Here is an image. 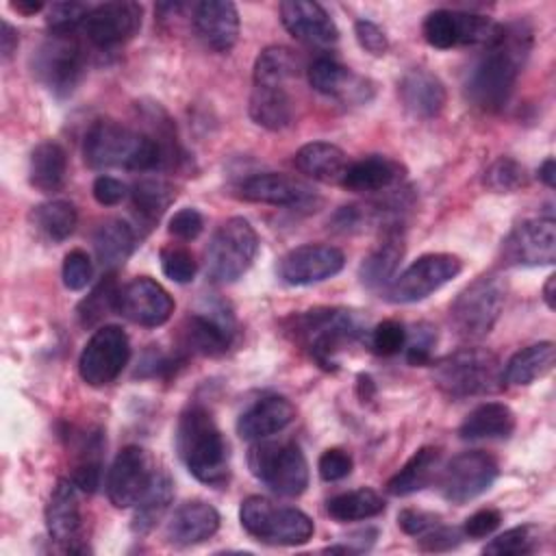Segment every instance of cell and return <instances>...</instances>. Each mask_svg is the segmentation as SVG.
I'll return each instance as SVG.
<instances>
[{
  "label": "cell",
  "instance_id": "1",
  "mask_svg": "<svg viewBox=\"0 0 556 556\" xmlns=\"http://www.w3.org/2000/svg\"><path fill=\"white\" fill-rule=\"evenodd\" d=\"M532 26L526 20H513L497 26L493 39L482 46V54L469 70L465 91L473 106L484 113L504 109L515 91L517 78L532 50Z\"/></svg>",
  "mask_w": 556,
  "mask_h": 556
},
{
  "label": "cell",
  "instance_id": "2",
  "mask_svg": "<svg viewBox=\"0 0 556 556\" xmlns=\"http://www.w3.org/2000/svg\"><path fill=\"white\" fill-rule=\"evenodd\" d=\"M176 450L187 471L202 484L224 486L230 478V452L213 413L189 404L176 426Z\"/></svg>",
  "mask_w": 556,
  "mask_h": 556
},
{
  "label": "cell",
  "instance_id": "3",
  "mask_svg": "<svg viewBox=\"0 0 556 556\" xmlns=\"http://www.w3.org/2000/svg\"><path fill=\"white\" fill-rule=\"evenodd\" d=\"M83 159L93 169H163L159 146L150 135L115 119H96L83 139Z\"/></svg>",
  "mask_w": 556,
  "mask_h": 556
},
{
  "label": "cell",
  "instance_id": "4",
  "mask_svg": "<svg viewBox=\"0 0 556 556\" xmlns=\"http://www.w3.org/2000/svg\"><path fill=\"white\" fill-rule=\"evenodd\" d=\"M289 334L319 367L337 369L339 354L365 334V326L356 311L319 306L291 317Z\"/></svg>",
  "mask_w": 556,
  "mask_h": 556
},
{
  "label": "cell",
  "instance_id": "5",
  "mask_svg": "<svg viewBox=\"0 0 556 556\" xmlns=\"http://www.w3.org/2000/svg\"><path fill=\"white\" fill-rule=\"evenodd\" d=\"M434 384L450 397H473L497 391L502 365L497 356L482 348H463L434 363Z\"/></svg>",
  "mask_w": 556,
  "mask_h": 556
},
{
  "label": "cell",
  "instance_id": "6",
  "mask_svg": "<svg viewBox=\"0 0 556 556\" xmlns=\"http://www.w3.org/2000/svg\"><path fill=\"white\" fill-rule=\"evenodd\" d=\"M243 530L267 545H304L315 532L313 519L293 506H280L263 495H250L239 506Z\"/></svg>",
  "mask_w": 556,
  "mask_h": 556
},
{
  "label": "cell",
  "instance_id": "7",
  "mask_svg": "<svg viewBox=\"0 0 556 556\" xmlns=\"http://www.w3.org/2000/svg\"><path fill=\"white\" fill-rule=\"evenodd\" d=\"M252 476L282 497H298L308 486V463L293 441H256L248 452Z\"/></svg>",
  "mask_w": 556,
  "mask_h": 556
},
{
  "label": "cell",
  "instance_id": "8",
  "mask_svg": "<svg viewBox=\"0 0 556 556\" xmlns=\"http://www.w3.org/2000/svg\"><path fill=\"white\" fill-rule=\"evenodd\" d=\"M506 302V285L497 274L471 280L450 306V324L460 339L478 341L497 324Z\"/></svg>",
  "mask_w": 556,
  "mask_h": 556
},
{
  "label": "cell",
  "instance_id": "9",
  "mask_svg": "<svg viewBox=\"0 0 556 556\" xmlns=\"http://www.w3.org/2000/svg\"><path fill=\"white\" fill-rule=\"evenodd\" d=\"M87 54L74 33H50L33 54L35 78L54 96H70L83 78Z\"/></svg>",
  "mask_w": 556,
  "mask_h": 556
},
{
  "label": "cell",
  "instance_id": "10",
  "mask_svg": "<svg viewBox=\"0 0 556 556\" xmlns=\"http://www.w3.org/2000/svg\"><path fill=\"white\" fill-rule=\"evenodd\" d=\"M258 235L245 217L226 219L206 248V274L215 282L239 280L254 263Z\"/></svg>",
  "mask_w": 556,
  "mask_h": 556
},
{
  "label": "cell",
  "instance_id": "11",
  "mask_svg": "<svg viewBox=\"0 0 556 556\" xmlns=\"http://www.w3.org/2000/svg\"><path fill=\"white\" fill-rule=\"evenodd\" d=\"M460 269H463V263L454 254H447V252L424 254L389 282L387 300L393 304L419 302L432 295L434 291H439L452 278H456Z\"/></svg>",
  "mask_w": 556,
  "mask_h": 556
},
{
  "label": "cell",
  "instance_id": "12",
  "mask_svg": "<svg viewBox=\"0 0 556 556\" xmlns=\"http://www.w3.org/2000/svg\"><path fill=\"white\" fill-rule=\"evenodd\" d=\"M130 358L128 334L119 326H100L78 356V374L89 387L111 384Z\"/></svg>",
  "mask_w": 556,
  "mask_h": 556
},
{
  "label": "cell",
  "instance_id": "13",
  "mask_svg": "<svg viewBox=\"0 0 556 556\" xmlns=\"http://www.w3.org/2000/svg\"><path fill=\"white\" fill-rule=\"evenodd\" d=\"M497 473V460L489 452H460L441 471L439 489L447 502L463 506L482 495L495 482Z\"/></svg>",
  "mask_w": 556,
  "mask_h": 556
},
{
  "label": "cell",
  "instance_id": "14",
  "mask_svg": "<svg viewBox=\"0 0 556 556\" xmlns=\"http://www.w3.org/2000/svg\"><path fill=\"white\" fill-rule=\"evenodd\" d=\"M143 9L137 2H102L89 9L83 22V35L91 46L109 50L132 39L141 28Z\"/></svg>",
  "mask_w": 556,
  "mask_h": 556
},
{
  "label": "cell",
  "instance_id": "15",
  "mask_svg": "<svg viewBox=\"0 0 556 556\" xmlns=\"http://www.w3.org/2000/svg\"><path fill=\"white\" fill-rule=\"evenodd\" d=\"M237 321L230 306L222 300H204L202 308L191 313L185 324L187 345L204 356L226 354L232 345Z\"/></svg>",
  "mask_w": 556,
  "mask_h": 556
},
{
  "label": "cell",
  "instance_id": "16",
  "mask_svg": "<svg viewBox=\"0 0 556 556\" xmlns=\"http://www.w3.org/2000/svg\"><path fill=\"white\" fill-rule=\"evenodd\" d=\"M506 265L539 267L556 261V226L552 217H536L517 224L502 243Z\"/></svg>",
  "mask_w": 556,
  "mask_h": 556
},
{
  "label": "cell",
  "instance_id": "17",
  "mask_svg": "<svg viewBox=\"0 0 556 556\" xmlns=\"http://www.w3.org/2000/svg\"><path fill=\"white\" fill-rule=\"evenodd\" d=\"M237 195L245 202L285 208H308L319 202L306 182L280 172H258L243 178L237 187Z\"/></svg>",
  "mask_w": 556,
  "mask_h": 556
},
{
  "label": "cell",
  "instance_id": "18",
  "mask_svg": "<svg viewBox=\"0 0 556 556\" xmlns=\"http://www.w3.org/2000/svg\"><path fill=\"white\" fill-rule=\"evenodd\" d=\"M345 265V256L339 248L326 243H304L289 250L280 263L278 274L287 285L306 287L337 276Z\"/></svg>",
  "mask_w": 556,
  "mask_h": 556
},
{
  "label": "cell",
  "instance_id": "19",
  "mask_svg": "<svg viewBox=\"0 0 556 556\" xmlns=\"http://www.w3.org/2000/svg\"><path fill=\"white\" fill-rule=\"evenodd\" d=\"M117 313L132 324L156 328L172 317L174 300L163 285L148 276H139L119 287Z\"/></svg>",
  "mask_w": 556,
  "mask_h": 556
},
{
  "label": "cell",
  "instance_id": "20",
  "mask_svg": "<svg viewBox=\"0 0 556 556\" xmlns=\"http://www.w3.org/2000/svg\"><path fill=\"white\" fill-rule=\"evenodd\" d=\"M154 469L143 447L126 445L117 452L106 473V495L115 508H130L146 493Z\"/></svg>",
  "mask_w": 556,
  "mask_h": 556
},
{
  "label": "cell",
  "instance_id": "21",
  "mask_svg": "<svg viewBox=\"0 0 556 556\" xmlns=\"http://www.w3.org/2000/svg\"><path fill=\"white\" fill-rule=\"evenodd\" d=\"M78 486L70 480H59L46 504V528L54 543L65 552H85L78 545L83 534V513L78 502Z\"/></svg>",
  "mask_w": 556,
  "mask_h": 556
},
{
  "label": "cell",
  "instance_id": "22",
  "mask_svg": "<svg viewBox=\"0 0 556 556\" xmlns=\"http://www.w3.org/2000/svg\"><path fill=\"white\" fill-rule=\"evenodd\" d=\"M280 22L291 37L308 46H332L339 39V28L319 2L285 0L278 7Z\"/></svg>",
  "mask_w": 556,
  "mask_h": 556
},
{
  "label": "cell",
  "instance_id": "23",
  "mask_svg": "<svg viewBox=\"0 0 556 556\" xmlns=\"http://www.w3.org/2000/svg\"><path fill=\"white\" fill-rule=\"evenodd\" d=\"M193 30L213 52H228L239 39V11L230 0H202L193 7Z\"/></svg>",
  "mask_w": 556,
  "mask_h": 556
},
{
  "label": "cell",
  "instance_id": "24",
  "mask_svg": "<svg viewBox=\"0 0 556 556\" xmlns=\"http://www.w3.org/2000/svg\"><path fill=\"white\" fill-rule=\"evenodd\" d=\"M306 76L315 91L339 98L343 102H367L374 96V85L367 78L354 74L350 67L328 56L315 59L308 65Z\"/></svg>",
  "mask_w": 556,
  "mask_h": 556
},
{
  "label": "cell",
  "instance_id": "25",
  "mask_svg": "<svg viewBox=\"0 0 556 556\" xmlns=\"http://www.w3.org/2000/svg\"><path fill=\"white\" fill-rule=\"evenodd\" d=\"M295 419V408L285 395H263L237 419V434L243 441H263L285 430Z\"/></svg>",
  "mask_w": 556,
  "mask_h": 556
},
{
  "label": "cell",
  "instance_id": "26",
  "mask_svg": "<svg viewBox=\"0 0 556 556\" xmlns=\"http://www.w3.org/2000/svg\"><path fill=\"white\" fill-rule=\"evenodd\" d=\"M397 96L402 106L419 119L437 117L447 102V91L441 78L424 67L408 70L402 76L397 85Z\"/></svg>",
  "mask_w": 556,
  "mask_h": 556
},
{
  "label": "cell",
  "instance_id": "27",
  "mask_svg": "<svg viewBox=\"0 0 556 556\" xmlns=\"http://www.w3.org/2000/svg\"><path fill=\"white\" fill-rule=\"evenodd\" d=\"M219 530V513L202 502L191 500L180 504L165 526V539L172 545L189 547L211 539Z\"/></svg>",
  "mask_w": 556,
  "mask_h": 556
},
{
  "label": "cell",
  "instance_id": "28",
  "mask_svg": "<svg viewBox=\"0 0 556 556\" xmlns=\"http://www.w3.org/2000/svg\"><path fill=\"white\" fill-rule=\"evenodd\" d=\"M404 176L406 169L397 161L380 154H369L358 161H350L339 185L354 193H378L400 187Z\"/></svg>",
  "mask_w": 556,
  "mask_h": 556
},
{
  "label": "cell",
  "instance_id": "29",
  "mask_svg": "<svg viewBox=\"0 0 556 556\" xmlns=\"http://www.w3.org/2000/svg\"><path fill=\"white\" fill-rule=\"evenodd\" d=\"M293 165L300 174L313 180L341 182L350 161L339 146L328 141H311L295 152Z\"/></svg>",
  "mask_w": 556,
  "mask_h": 556
},
{
  "label": "cell",
  "instance_id": "30",
  "mask_svg": "<svg viewBox=\"0 0 556 556\" xmlns=\"http://www.w3.org/2000/svg\"><path fill=\"white\" fill-rule=\"evenodd\" d=\"M515 430V413L504 402H484L476 406L460 424L458 437L463 441H493L508 439Z\"/></svg>",
  "mask_w": 556,
  "mask_h": 556
},
{
  "label": "cell",
  "instance_id": "31",
  "mask_svg": "<svg viewBox=\"0 0 556 556\" xmlns=\"http://www.w3.org/2000/svg\"><path fill=\"white\" fill-rule=\"evenodd\" d=\"M402 256H404V243H402L400 230L384 232V239L363 258L358 267L361 282L369 289L389 287V282L395 278Z\"/></svg>",
  "mask_w": 556,
  "mask_h": 556
},
{
  "label": "cell",
  "instance_id": "32",
  "mask_svg": "<svg viewBox=\"0 0 556 556\" xmlns=\"http://www.w3.org/2000/svg\"><path fill=\"white\" fill-rule=\"evenodd\" d=\"M441 463V450L434 445H424L419 447L402 467L391 476L387 482V491L395 497L413 495L421 489H426L432 478L437 476Z\"/></svg>",
  "mask_w": 556,
  "mask_h": 556
},
{
  "label": "cell",
  "instance_id": "33",
  "mask_svg": "<svg viewBox=\"0 0 556 556\" xmlns=\"http://www.w3.org/2000/svg\"><path fill=\"white\" fill-rule=\"evenodd\" d=\"M554 367V343L539 341L515 352L506 365H502V382L513 387H526L543 378Z\"/></svg>",
  "mask_w": 556,
  "mask_h": 556
},
{
  "label": "cell",
  "instance_id": "34",
  "mask_svg": "<svg viewBox=\"0 0 556 556\" xmlns=\"http://www.w3.org/2000/svg\"><path fill=\"white\" fill-rule=\"evenodd\" d=\"M67 176V154L56 141H41L28 161V182L41 193H54Z\"/></svg>",
  "mask_w": 556,
  "mask_h": 556
},
{
  "label": "cell",
  "instance_id": "35",
  "mask_svg": "<svg viewBox=\"0 0 556 556\" xmlns=\"http://www.w3.org/2000/svg\"><path fill=\"white\" fill-rule=\"evenodd\" d=\"M172 500H174V482L169 473L154 471L146 493L135 504L130 530L139 536L148 534L165 517Z\"/></svg>",
  "mask_w": 556,
  "mask_h": 556
},
{
  "label": "cell",
  "instance_id": "36",
  "mask_svg": "<svg viewBox=\"0 0 556 556\" xmlns=\"http://www.w3.org/2000/svg\"><path fill=\"white\" fill-rule=\"evenodd\" d=\"M250 117L256 126L267 130H282L293 122V102L285 87H252Z\"/></svg>",
  "mask_w": 556,
  "mask_h": 556
},
{
  "label": "cell",
  "instance_id": "37",
  "mask_svg": "<svg viewBox=\"0 0 556 556\" xmlns=\"http://www.w3.org/2000/svg\"><path fill=\"white\" fill-rule=\"evenodd\" d=\"M135 245V230L124 219H106L93 232L96 256L109 269L124 265L130 258Z\"/></svg>",
  "mask_w": 556,
  "mask_h": 556
},
{
  "label": "cell",
  "instance_id": "38",
  "mask_svg": "<svg viewBox=\"0 0 556 556\" xmlns=\"http://www.w3.org/2000/svg\"><path fill=\"white\" fill-rule=\"evenodd\" d=\"M298 70L300 61L293 50L285 46H267L254 61L252 80L258 87H285V83L291 80Z\"/></svg>",
  "mask_w": 556,
  "mask_h": 556
},
{
  "label": "cell",
  "instance_id": "39",
  "mask_svg": "<svg viewBox=\"0 0 556 556\" xmlns=\"http://www.w3.org/2000/svg\"><path fill=\"white\" fill-rule=\"evenodd\" d=\"M384 510V500L374 489H354L339 493L326 502V513L341 523L348 521H363L378 517Z\"/></svg>",
  "mask_w": 556,
  "mask_h": 556
},
{
  "label": "cell",
  "instance_id": "40",
  "mask_svg": "<svg viewBox=\"0 0 556 556\" xmlns=\"http://www.w3.org/2000/svg\"><path fill=\"white\" fill-rule=\"evenodd\" d=\"M33 226L50 241L59 243L65 241L78 224V211L67 200H50L43 204H37L30 213Z\"/></svg>",
  "mask_w": 556,
  "mask_h": 556
},
{
  "label": "cell",
  "instance_id": "41",
  "mask_svg": "<svg viewBox=\"0 0 556 556\" xmlns=\"http://www.w3.org/2000/svg\"><path fill=\"white\" fill-rule=\"evenodd\" d=\"M176 191L174 187L163 178H141L130 189L132 208L146 224L159 222V217L167 211V206L174 202Z\"/></svg>",
  "mask_w": 556,
  "mask_h": 556
},
{
  "label": "cell",
  "instance_id": "42",
  "mask_svg": "<svg viewBox=\"0 0 556 556\" xmlns=\"http://www.w3.org/2000/svg\"><path fill=\"white\" fill-rule=\"evenodd\" d=\"M424 39L437 50H450L460 43V11L437 9L421 24Z\"/></svg>",
  "mask_w": 556,
  "mask_h": 556
},
{
  "label": "cell",
  "instance_id": "43",
  "mask_svg": "<svg viewBox=\"0 0 556 556\" xmlns=\"http://www.w3.org/2000/svg\"><path fill=\"white\" fill-rule=\"evenodd\" d=\"M539 541H541L539 528L530 526V523H523V526H515L510 530H504L502 534L491 539L482 547V554H489V556H526V554H532L539 547Z\"/></svg>",
  "mask_w": 556,
  "mask_h": 556
},
{
  "label": "cell",
  "instance_id": "44",
  "mask_svg": "<svg viewBox=\"0 0 556 556\" xmlns=\"http://www.w3.org/2000/svg\"><path fill=\"white\" fill-rule=\"evenodd\" d=\"M117 295L119 287L113 276H106L100 285L93 287V291L78 304V319L83 326H93L109 313H117Z\"/></svg>",
  "mask_w": 556,
  "mask_h": 556
},
{
  "label": "cell",
  "instance_id": "45",
  "mask_svg": "<svg viewBox=\"0 0 556 556\" xmlns=\"http://www.w3.org/2000/svg\"><path fill=\"white\" fill-rule=\"evenodd\" d=\"M482 182L486 189H491L495 193H513L528 185V174L519 161H515L510 156H500L497 161H493L486 167Z\"/></svg>",
  "mask_w": 556,
  "mask_h": 556
},
{
  "label": "cell",
  "instance_id": "46",
  "mask_svg": "<svg viewBox=\"0 0 556 556\" xmlns=\"http://www.w3.org/2000/svg\"><path fill=\"white\" fill-rule=\"evenodd\" d=\"M406 328L395 319H384L367 332V348L378 356H393L406 345Z\"/></svg>",
  "mask_w": 556,
  "mask_h": 556
},
{
  "label": "cell",
  "instance_id": "47",
  "mask_svg": "<svg viewBox=\"0 0 556 556\" xmlns=\"http://www.w3.org/2000/svg\"><path fill=\"white\" fill-rule=\"evenodd\" d=\"M159 261H161L163 274L169 280L180 282V285L193 280L195 269H198L193 254L187 248H182V245H165V248H161Z\"/></svg>",
  "mask_w": 556,
  "mask_h": 556
},
{
  "label": "cell",
  "instance_id": "48",
  "mask_svg": "<svg viewBox=\"0 0 556 556\" xmlns=\"http://www.w3.org/2000/svg\"><path fill=\"white\" fill-rule=\"evenodd\" d=\"M89 9L83 2H52L46 17L50 33H76V28H83Z\"/></svg>",
  "mask_w": 556,
  "mask_h": 556
},
{
  "label": "cell",
  "instance_id": "49",
  "mask_svg": "<svg viewBox=\"0 0 556 556\" xmlns=\"http://www.w3.org/2000/svg\"><path fill=\"white\" fill-rule=\"evenodd\" d=\"M91 274H93V267H91V258L85 250L80 248H74L65 254L63 258V267H61V276H63V285L70 289V291H80L89 285L91 280Z\"/></svg>",
  "mask_w": 556,
  "mask_h": 556
},
{
  "label": "cell",
  "instance_id": "50",
  "mask_svg": "<svg viewBox=\"0 0 556 556\" xmlns=\"http://www.w3.org/2000/svg\"><path fill=\"white\" fill-rule=\"evenodd\" d=\"M352 456L341 450V447H330L326 450L319 460H317V471L321 476V480L326 482H337V480H343L350 476L352 471Z\"/></svg>",
  "mask_w": 556,
  "mask_h": 556
},
{
  "label": "cell",
  "instance_id": "51",
  "mask_svg": "<svg viewBox=\"0 0 556 556\" xmlns=\"http://www.w3.org/2000/svg\"><path fill=\"white\" fill-rule=\"evenodd\" d=\"M202 228H204V219H202L200 211L193 206H185V208L176 211L169 217V226H167L169 235H174L180 241L195 239L202 232Z\"/></svg>",
  "mask_w": 556,
  "mask_h": 556
},
{
  "label": "cell",
  "instance_id": "52",
  "mask_svg": "<svg viewBox=\"0 0 556 556\" xmlns=\"http://www.w3.org/2000/svg\"><path fill=\"white\" fill-rule=\"evenodd\" d=\"M460 539H463V532L458 528L437 523L434 528L419 534L417 543H419V549H424V552H447V549L456 547L460 543Z\"/></svg>",
  "mask_w": 556,
  "mask_h": 556
},
{
  "label": "cell",
  "instance_id": "53",
  "mask_svg": "<svg viewBox=\"0 0 556 556\" xmlns=\"http://www.w3.org/2000/svg\"><path fill=\"white\" fill-rule=\"evenodd\" d=\"M437 341V332L428 324H419L415 328V337L406 345V361L410 365H430L432 358V345Z\"/></svg>",
  "mask_w": 556,
  "mask_h": 556
},
{
  "label": "cell",
  "instance_id": "54",
  "mask_svg": "<svg viewBox=\"0 0 556 556\" xmlns=\"http://www.w3.org/2000/svg\"><path fill=\"white\" fill-rule=\"evenodd\" d=\"M354 35H356L358 46L374 56H382L389 50V39L384 35V30L371 20H358L354 24Z\"/></svg>",
  "mask_w": 556,
  "mask_h": 556
},
{
  "label": "cell",
  "instance_id": "55",
  "mask_svg": "<svg viewBox=\"0 0 556 556\" xmlns=\"http://www.w3.org/2000/svg\"><path fill=\"white\" fill-rule=\"evenodd\" d=\"M502 523V513L497 508H480L469 515L463 523V534L469 539H484L493 534Z\"/></svg>",
  "mask_w": 556,
  "mask_h": 556
},
{
  "label": "cell",
  "instance_id": "56",
  "mask_svg": "<svg viewBox=\"0 0 556 556\" xmlns=\"http://www.w3.org/2000/svg\"><path fill=\"white\" fill-rule=\"evenodd\" d=\"M437 523H441V517L430 510H421V508H404L397 515V526L402 528V532H406L410 536H419L426 530L434 528Z\"/></svg>",
  "mask_w": 556,
  "mask_h": 556
},
{
  "label": "cell",
  "instance_id": "57",
  "mask_svg": "<svg viewBox=\"0 0 556 556\" xmlns=\"http://www.w3.org/2000/svg\"><path fill=\"white\" fill-rule=\"evenodd\" d=\"M91 193H93V198H96L98 204H102V206H115V204H119V202L126 198L128 187H126L122 180L102 174V176H98V178L93 180Z\"/></svg>",
  "mask_w": 556,
  "mask_h": 556
},
{
  "label": "cell",
  "instance_id": "58",
  "mask_svg": "<svg viewBox=\"0 0 556 556\" xmlns=\"http://www.w3.org/2000/svg\"><path fill=\"white\" fill-rule=\"evenodd\" d=\"M100 478H102V471H100V460L98 458H83L74 473H72V482L83 491V493H93L98 486H100Z\"/></svg>",
  "mask_w": 556,
  "mask_h": 556
},
{
  "label": "cell",
  "instance_id": "59",
  "mask_svg": "<svg viewBox=\"0 0 556 556\" xmlns=\"http://www.w3.org/2000/svg\"><path fill=\"white\" fill-rule=\"evenodd\" d=\"M17 43H20L17 30H15L7 20H2V24H0V50H2V61H9V59L13 56V52L17 50Z\"/></svg>",
  "mask_w": 556,
  "mask_h": 556
},
{
  "label": "cell",
  "instance_id": "60",
  "mask_svg": "<svg viewBox=\"0 0 556 556\" xmlns=\"http://www.w3.org/2000/svg\"><path fill=\"white\" fill-rule=\"evenodd\" d=\"M536 176H539V180H541L543 185H547L549 189L556 185V163H554L552 156H547V159L539 165Z\"/></svg>",
  "mask_w": 556,
  "mask_h": 556
},
{
  "label": "cell",
  "instance_id": "61",
  "mask_svg": "<svg viewBox=\"0 0 556 556\" xmlns=\"http://www.w3.org/2000/svg\"><path fill=\"white\" fill-rule=\"evenodd\" d=\"M356 389H358V395H361L363 402L371 400L374 393H376L374 380H371V376H367V374H358V378H356Z\"/></svg>",
  "mask_w": 556,
  "mask_h": 556
},
{
  "label": "cell",
  "instance_id": "62",
  "mask_svg": "<svg viewBox=\"0 0 556 556\" xmlns=\"http://www.w3.org/2000/svg\"><path fill=\"white\" fill-rule=\"evenodd\" d=\"M543 302L549 311L556 308V276L554 274H549L543 285Z\"/></svg>",
  "mask_w": 556,
  "mask_h": 556
},
{
  "label": "cell",
  "instance_id": "63",
  "mask_svg": "<svg viewBox=\"0 0 556 556\" xmlns=\"http://www.w3.org/2000/svg\"><path fill=\"white\" fill-rule=\"evenodd\" d=\"M11 9H15L17 13L22 15H35L43 9V2H35V0H17V2H11Z\"/></svg>",
  "mask_w": 556,
  "mask_h": 556
}]
</instances>
